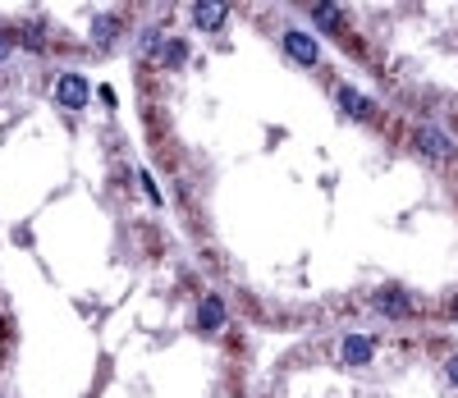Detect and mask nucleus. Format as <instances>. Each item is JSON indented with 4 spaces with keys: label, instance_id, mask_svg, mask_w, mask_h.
<instances>
[{
    "label": "nucleus",
    "instance_id": "f257e3e1",
    "mask_svg": "<svg viewBox=\"0 0 458 398\" xmlns=\"http://www.w3.org/2000/svg\"><path fill=\"white\" fill-rule=\"evenodd\" d=\"M413 147H417L422 156H431V160H454V142H449L440 128H431V124L413 133Z\"/></svg>",
    "mask_w": 458,
    "mask_h": 398
},
{
    "label": "nucleus",
    "instance_id": "f03ea898",
    "mask_svg": "<svg viewBox=\"0 0 458 398\" xmlns=\"http://www.w3.org/2000/svg\"><path fill=\"white\" fill-rule=\"evenodd\" d=\"M55 101H60V106H69V110H78V106L88 101V78L65 74L60 83H55Z\"/></svg>",
    "mask_w": 458,
    "mask_h": 398
},
{
    "label": "nucleus",
    "instance_id": "7ed1b4c3",
    "mask_svg": "<svg viewBox=\"0 0 458 398\" xmlns=\"http://www.w3.org/2000/svg\"><path fill=\"white\" fill-rule=\"evenodd\" d=\"M339 106H344L353 119H376V101H367L358 88H339Z\"/></svg>",
    "mask_w": 458,
    "mask_h": 398
},
{
    "label": "nucleus",
    "instance_id": "20e7f679",
    "mask_svg": "<svg viewBox=\"0 0 458 398\" xmlns=\"http://www.w3.org/2000/svg\"><path fill=\"white\" fill-rule=\"evenodd\" d=\"M376 311H385V316H408V311H413V298H408L404 288H381V293H376Z\"/></svg>",
    "mask_w": 458,
    "mask_h": 398
},
{
    "label": "nucleus",
    "instance_id": "39448f33",
    "mask_svg": "<svg viewBox=\"0 0 458 398\" xmlns=\"http://www.w3.org/2000/svg\"><path fill=\"white\" fill-rule=\"evenodd\" d=\"M284 51H289L294 60H303V65H317V56H321L317 42H312L307 33H289V37H284Z\"/></svg>",
    "mask_w": 458,
    "mask_h": 398
},
{
    "label": "nucleus",
    "instance_id": "423d86ee",
    "mask_svg": "<svg viewBox=\"0 0 458 398\" xmlns=\"http://www.w3.org/2000/svg\"><path fill=\"white\" fill-rule=\"evenodd\" d=\"M193 19H197V28H207V33H216L220 23H225V5H211V0H197V5H193Z\"/></svg>",
    "mask_w": 458,
    "mask_h": 398
},
{
    "label": "nucleus",
    "instance_id": "0eeeda50",
    "mask_svg": "<svg viewBox=\"0 0 458 398\" xmlns=\"http://www.w3.org/2000/svg\"><path fill=\"white\" fill-rule=\"evenodd\" d=\"M124 19L120 14H97V23H92V37H97V46H110L115 37H120Z\"/></svg>",
    "mask_w": 458,
    "mask_h": 398
},
{
    "label": "nucleus",
    "instance_id": "6e6552de",
    "mask_svg": "<svg viewBox=\"0 0 458 398\" xmlns=\"http://www.w3.org/2000/svg\"><path fill=\"white\" fill-rule=\"evenodd\" d=\"M339 353H344V362L362 366V362H371V339H367V334H349V339H344V348H339Z\"/></svg>",
    "mask_w": 458,
    "mask_h": 398
},
{
    "label": "nucleus",
    "instance_id": "1a4fd4ad",
    "mask_svg": "<svg viewBox=\"0 0 458 398\" xmlns=\"http://www.w3.org/2000/svg\"><path fill=\"white\" fill-rule=\"evenodd\" d=\"M197 325H202V330H220V325H225V302L207 298V302H202V311H197Z\"/></svg>",
    "mask_w": 458,
    "mask_h": 398
},
{
    "label": "nucleus",
    "instance_id": "9d476101",
    "mask_svg": "<svg viewBox=\"0 0 458 398\" xmlns=\"http://www.w3.org/2000/svg\"><path fill=\"white\" fill-rule=\"evenodd\" d=\"M312 14H317V23H321V28H339V10H335V5H317Z\"/></svg>",
    "mask_w": 458,
    "mask_h": 398
},
{
    "label": "nucleus",
    "instance_id": "9b49d317",
    "mask_svg": "<svg viewBox=\"0 0 458 398\" xmlns=\"http://www.w3.org/2000/svg\"><path fill=\"white\" fill-rule=\"evenodd\" d=\"M14 42H19V33H10V28H0V60L14 51Z\"/></svg>",
    "mask_w": 458,
    "mask_h": 398
},
{
    "label": "nucleus",
    "instance_id": "f8f14e48",
    "mask_svg": "<svg viewBox=\"0 0 458 398\" xmlns=\"http://www.w3.org/2000/svg\"><path fill=\"white\" fill-rule=\"evenodd\" d=\"M184 51H188L184 42H170V46H165V65H179V60H184Z\"/></svg>",
    "mask_w": 458,
    "mask_h": 398
},
{
    "label": "nucleus",
    "instance_id": "ddd939ff",
    "mask_svg": "<svg viewBox=\"0 0 458 398\" xmlns=\"http://www.w3.org/2000/svg\"><path fill=\"white\" fill-rule=\"evenodd\" d=\"M142 188H147V197H152V201H161V192H156V179H152V174H142Z\"/></svg>",
    "mask_w": 458,
    "mask_h": 398
},
{
    "label": "nucleus",
    "instance_id": "4468645a",
    "mask_svg": "<svg viewBox=\"0 0 458 398\" xmlns=\"http://www.w3.org/2000/svg\"><path fill=\"white\" fill-rule=\"evenodd\" d=\"M449 380H454V385H458V353L449 357Z\"/></svg>",
    "mask_w": 458,
    "mask_h": 398
}]
</instances>
